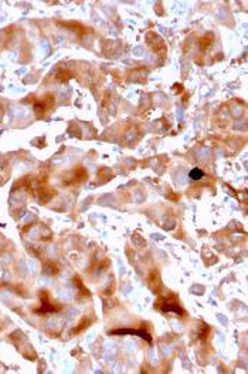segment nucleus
<instances>
[{
	"label": "nucleus",
	"mask_w": 248,
	"mask_h": 374,
	"mask_svg": "<svg viewBox=\"0 0 248 374\" xmlns=\"http://www.w3.org/2000/svg\"><path fill=\"white\" fill-rule=\"evenodd\" d=\"M201 177H203V172H201L200 169H193V171L190 172V178L194 179V181H196V179H200Z\"/></svg>",
	"instance_id": "nucleus-1"
}]
</instances>
